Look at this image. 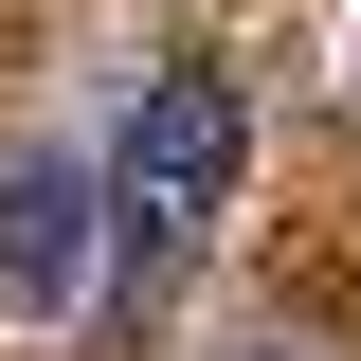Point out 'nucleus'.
<instances>
[{
    "mask_svg": "<svg viewBox=\"0 0 361 361\" xmlns=\"http://www.w3.org/2000/svg\"><path fill=\"white\" fill-rule=\"evenodd\" d=\"M235 180H253V109H235V73H145L127 127H109V217H127V253H199V235L235 217Z\"/></svg>",
    "mask_w": 361,
    "mask_h": 361,
    "instance_id": "obj_1",
    "label": "nucleus"
},
{
    "mask_svg": "<svg viewBox=\"0 0 361 361\" xmlns=\"http://www.w3.org/2000/svg\"><path fill=\"white\" fill-rule=\"evenodd\" d=\"M109 253H127L109 180L54 163V145H18V163H0V325H73L90 289H109Z\"/></svg>",
    "mask_w": 361,
    "mask_h": 361,
    "instance_id": "obj_2",
    "label": "nucleus"
},
{
    "mask_svg": "<svg viewBox=\"0 0 361 361\" xmlns=\"http://www.w3.org/2000/svg\"><path fill=\"white\" fill-rule=\"evenodd\" d=\"M235 361H307V343H235Z\"/></svg>",
    "mask_w": 361,
    "mask_h": 361,
    "instance_id": "obj_3",
    "label": "nucleus"
}]
</instances>
